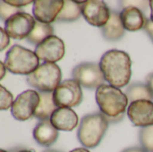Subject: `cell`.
Here are the masks:
<instances>
[{
  "mask_svg": "<svg viewBox=\"0 0 153 152\" xmlns=\"http://www.w3.org/2000/svg\"><path fill=\"white\" fill-rule=\"evenodd\" d=\"M50 122L58 131L71 132L78 125L79 118L72 108H58L51 116Z\"/></svg>",
  "mask_w": 153,
  "mask_h": 152,
  "instance_id": "14",
  "label": "cell"
},
{
  "mask_svg": "<svg viewBox=\"0 0 153 152\" xmlns=\"http://www.w3.org/2000/svg\"><path fill=\"white\" fill-rule=\"evenodd\" d=\"M108 124L106 116L100 112L84 116L81 120L77 132L80 143L86 149L96 148L102 141Z\"/></svg>",
  "mask_w": 153,
  "mask_h": 152,
  "instance_id": "2",
  "label": "cell"
},
{
  "mask_svg": "<svg viewBox=\"0 0 153 152\" xmlns=\"http://www.w3.org/2000/svg\"><path fill=\"white\" fill-rule=\"evenodd\" d=\"M36 19L30 14L20 12L10 17L4 22V30L13 39L22 40L27 39L34 29Z\"/></svg>",
  "mask_w": 153,
  "mask_h": 152,
  "instance_id": "9",
  "label": "cell"
},
{
  "mask_svg": "<svg viewBox=\"0 0 153 152\" xmlns=\"http://www.w3.org/2000/svg\"><path fill=\"white\" fill-rule=\"evenodd\" d=\"M53 99L57 108H71L82 101L81 85L74 79L62 82L53 91Z\"/></svg>",
  "mask_w": 153,
  "mask_h": 152,
  "instance_id": "6",
  "label": "cell"
},
{
  "mask_svg": "<svg viewBox=\"0 0 153 152\" xmlns=\"http://www.w3.org/2000/svg\"><path fill=\"white\" fill-rule=\"evenodd\" d=\"M130 121L139 127L153 125V102L152 100H137L132 102L127 108Z\"/></svg>",
  "mask_w": 153,
  "mask_h": 152,
  "instance_id": "12",
  "label": "cell"
},
{
  "mask_svg": "<svg viewBox=\"0 0 153 152\" xmlns=\"http://www.w3.org/2000/svg\"><path fill=\"white\" fill-rule=\"evenodd\" d=\"M0 152H8V151H4V150H1Z\"/></svg>",
  "mask_w": 153,
  "mask_h": 152,
  "instance_id": "37",
  "label": "cell"
},
{
  "mask_svg": "<svg viewBox=\"0 0 153 152\" xmlns=\"http://www.w3.org/2000/svg\"><path fill=\"white\" fill-rule=\"evenodd\" d=\"M5 2L11 5L14 6V7H17V8H20L22 6H26L28 4L34 3V1H31V0H26V1H23V0H6Z\"/></svg>",
  "mask_w": 153,
  "mask_h": 152,
  "instance_id": "27",
  "label": "cell"
},
{
  "mask_svg": "<svg viewBox=\"0 0 153 152\" xmlns=\"http://www.w3.org/2000/svg\"><path fill=\"white\" fill-rule=\"evenodd\" d=\"M122 152H147L145 150H143V148H139V147H131V148H127L126 150H124Z\"/></svg>",
  "mask_w": 153,
  "mask_h": 152,
  "instance_id": "31",
  "label": "cell"
},
{
  "mask_svg": "<svg viewBox=\"0 0 153 152\" xmlns=\"http://www.w3.org/2000/svg\"><path fill=\"white\" fill-rule=\"evenodd\" d=\"M139 141L143 150L147 152H153V125L140 130Z\"/></svg>",
  "mask_w": 153,
  "mask_h": 152,
  "instance_id": "22",
  "label": "cell"
},
{
  "mask_svg": "<svg viewBox=\"0 0 153 152\" xmlns=\"http://www.w3.org/2000/svg\"><path fill=\"white\" fill-rule=\"evenodd\" d=\"M22 12L20 10V8L14 7L9 4H7L5 1H0V17L2 21H4V22L13 15Z\"/></svg>",
  "mask_w": 153,
  "mask_h": 152,
  "instance_id": "23",
  "label": "cell"
},
{
  "mask_svg": "<svg viewBox=\"0 0 153 152\" xmlns=\"http://www.w3.org/2000/svg\"><path fill=\"white\" fill-rule=\"evenodd\" d=\"M61 79L62 72L56 64L44 63L27 76V82L39 92H53L61 83Z\"/></svg>",
  "mask_w": 153,
  "mask_h": 152,
  "instance_id": "5",
  "label": "cell"
},
{
  "mask_svg": "<svg viewBox=\"0 0 153 152\" xmlns=\"http://www.w3.org/2000/svg\"><path fill=\"white\" fill-rule=\"evenodd\" d=\"M99 65L105 81L109 85L119 89L129 83L132 61L126 52L117 49L108 50L102 56Z\"/></svg>",
  "mask_w": 153,
  "mask_h": 152,
  "instance_id": "1",
  "label": "cell"
},
{
  "mask_svg": "<svg viewBox=\"0 0 153 152\" xmlns=\"http://www.w3.org/2000/svg\"><path fill=\"white\" fill-rule=\"evenodd\" d=\"M103 37L108 41H117L125 35V28L122 23L120 13L111 10L108 22L101 28Z\"/></svg>",
  "mask_w": 153,
  "mask_h": 152,
  "instance_id": "17",
  "label": "cell"
},
{
  "mask_svg": "<svg viewBox=\"0 0 153 152\" xmlns=\"http://www.w3.org/2000/svg\"><path fill=\"white\" fill-rule=\"evenodd\" d=\"M35 54L39 59L46 63L56 64L65 56V46L60 38L53 35L36 46Z\"/></svg>",
  "mask_w": 153,
  "mask_h": 152,
  "instance_id": "11",
  "label": "cell"
},
{
  "mask_svg": "<svg viewBox=\"0 0 153 152\" xmlns=\"http://www.w3.org/2000/svg\"><path fill=\"white\" fill-rule=\"evenodd\" d=\"M120 18L125 30L129 31H136L144 29L148 21L142 10L131 5L122 9Z\"/></svg>",
  "mask_w": 153,
  "mask_h": 152,
  "instance_id": "15",
  "label": "cell"
},
{
  "mask_svg": "<svg viewBox=\"0 0 153 152\" xmlns=\"http://www.w3.org/2000/svg\"><path fill=\"white\" fill-rule=\"evenodd\" d=\"M124 116H125V114H121V115H119L117 116H115V117H108V116H106V117H107V120H108V123L114 124V123H118V122L122 121L123 118H124Z\"/></svg>",
  "mask_w": 153,
  "mask_h": 152,
  "instance_id": "30",
  "label": "cell"
},
{
  "mask_svg": "<svg viewBox=\"0 0 153 152\" xmlns=\"http://www.w3.org/2000/svg\"><path fill=\"white\" fill-rule=\"evenodd\" d=\"M1 91V99H0V109L1 110H7L12 108L13 103V97L12 93L6 90L3 85L0 86Z\"/></svg>",
  "mask_w": 153,
  "mask_h": 152,
  "instance_id": "24",
  "label": "cell"
},
{
  "mask_svg": "<svg viewBox=\"0 0 153 152\" xmlns=\"http://www.w3.org/2000/svg\"><path fill=\"white\" fill-rule=\"evenodd\" d=\"M70 152H90V151L87 150L86 148H77V149H74Z\"/></svg>",
  "mask_w": 153,
  "mask_h": 152,
  "instance_id": "33",
  "label": "cell"
},
{
  "mask_svg": "<svg viewBox=\"0 0 153 152\" xmlns=\"http://www.w3.org/2000/svg\"><path fill=\"white\" fill-rule=\"evenodd\" d=\"M39 104L35 111L34 116L40 121L50 120L53 113L58 108L53 99V92H39Z\"/></svg>",
  "mask_w": 153,
  "mask_h": 152,
  "instance_id": "18",
  "label": "cell"
},
{
  "mask_svg": "<svg viewBox=\"0 0 153 152\" xmlns=\"http://www.w3.org/2000/svg\"><path fill=\"white\" fill-rule=\"evenodd\" d=\"M72 76L81 86L89 90H97L105 82L100 65L91 62L77 65L72 71Z\"/></svg>",
  "mask_w": 153,
  "mask_h": 152,
  "instance_id": "7",
  "label": "cell"
},
{
  "mask_svg": "<svg viewBox=\"0 0 153 152\" xmlns=\"http://www.w3.org/2000/svg\"><path fill=\"white\" fill-rule=\"evenodd\" d=\"M39 94L36 90H28L14 99L11 108L13 116L18 121H26L34 116L39 104Z\"/></svg>",
  "mask_w": 153,
  "mask_h": 152,
  "instance_id": "8",
  "label": "cell"
},
{
  "mask_svg": "<svg viewBox=\"0 0 153 152\" xmlns=\"http://www.w3.org/2000/svg\"><path fill=\"white\" fill-rule=\"evenodd\" d=\"M150 7H151V10H152V13H151V20L153 22V0L150 1Z\"/></svg>",
  "mask_w": 153,
  "mask_h": 152,
  "instance_id": "34",
  "label": "cell"
},
{
  "mask_svg": "<svg viewBox=\"0 0 153 152\" xmlns=\"http://www.w3.org/2000/svg\"><path fill=\"white\" fill-rule=\"evenodd\" d=\"M119 4H121V6H123V8L131 5L137 7L143 11L150 5V1H120Z\"/></svg>",
  "mask_w": 153,
  "mask_h": 152,
  "instance_id": "25",
  "label": "cell"
},
{
  "mask_svg": "<svg viewBox=\"0 0 153 152\" xmlns=\"http://www.w3.org/2000/svg\"><path fill=\"white\" fill-rule=\"evenodd\" d=\"M0 31H1V47H0V50L3 51L4 49H5L10 45V37L5 32L4 29L1 28Z\"/></svg>",
  "mask_w": 153,
  "mask_h": 152,
  "instance_id": "26",
  "label": "cell"
},
{
  "mask_svg": "<svg viewBox=\"0 0 153 152\" xmlns=\"http://www.w3.org/2000/svg\"><path fill=\"white\" fill-rule=\"evenodd\" d=\"M17 152H35V151H31V150H20V151H18Z\"/></svg>",
  "mask_w": 153,
  "mask_h": 152,
  "instance_id": "35",
  "label": "cell"
},
{
  "mask_svg": "<svg viewBox=\"0 0 153 152\" xmlns=\"http://www.w3.org/2000/svg\"><path fill=\"white\" fill-rule=\"evenodd\" d=\"M0 65H1V72H2V73H1V77H0V80H2V79L4 77L5 71H6V67H5V65H4V62H1V63H0Z\"/></svg>",
  "mask_w": 153,
  "mask_h": 152,
  "instance_id": "32",
  "label": "cell"
},
{
  "mask_svg": "<svg viewBox=\"0 0 153 152\" xmlns=\"http://www.w3.org/2000/svg\"><path fill=\"white\" fill-rule=\"evenodd\" d=\"M43 152H61V151H56V150H46V151H44Z\"/></svg>",
  "mask_w": 153,
  "mask_h": 152,
  "instance_id": "36",
  "label": "cell"
},
{
  "mask_svg": "<svg viewBox=\"0 0 153 152\" xmlns=\"http://www.w3.org/2000/svg\"><path fill=\"white\" fill-rule=\"evenodd\" d=\"M144 30L146 31V33L148 34V36L151 38L152 41L153 42V22H152L151 19H148L147 23L144 27Z\"/></svg>",
  "mask_w": 153,
  "mask_h": 152,
  "instance_id": "28",
  "label": "cell"
},
{
  "mask_svg": "<svg viewBox=\"0 0 153 152\" xmlns=\"http://www.w3.org/2000/svg\"><path fill=\"white\" fill-rule=\"evenodd\" d=\"M53 33H54V29L50 24L41 23L36 21L34 29L27 38V40L30 44L38 46L47 38L53 36Z\"/></svg>",
  "mask_w": 153,
  "mask_h": 152,
  "instance_id": "21",
  "label": "cell"
},
{
  "mask_svg": "<svg viewBox=\"0 0 153 152\" xmlns=\"http://www.w3.org/2000/svg\"><path fill=\"white\" fill-rule=\"evenodd\" d=\"M111 10L104 1L88 0L82 4V13L86 22L95 27L102 28L110 18Z\"/></svg>",
  "mask_w": 153,
  "mask_h": 152,
  "instance_id": "10",
  "label": "cell"
},
{
  "mask_svg": "<svg viewBox=\"0 0 153 152\" xmlns=\"http://www.w3.org/2000/svg\"><path fill=\"white\" fill-rule=\"evenodd\" d=\"M4 63L10 73L22 75H30L39 66L35 52L19 45L13 46L7 51Z\"/></svg>",
  "mask_w": 153,
  "mask_h": 152,
  "instance_id": "4",
  "label": "cell"
},
{
  "mask_svg": "<svg viewBox=\"0 0 153 152\" xmlns=\"http://www.w3.org/2000/svg\"><path fill=\"white\" fill-rule=\"evenodd\" d=\"M59 133L50 120L40 121L33 130V138L38 144L43 147H50L58 139Z\"/></svg>",
  "mask_w": 153,
  "mask_h": 152,
  "instance_id": "16",
  "label": "cell"
},
{
  "mask_svg": "<svg viewBox=\"0 0 153 152\" xmlns=\"http://www.w3.org/2000/svg\"><path fill=\"white\" fill-rule=\"evenodd\" d=\"M63 6V0H36L32 7L33 16L41 23L50 24L56 20Z\"/></svg>",
  "mask_w": 153,
  "mask_h": 152,
  "instance_id": "13",
  "label": "cell"
},
{
  "mask_svg": "<svg viewBox=\"0 0 153 152\" xmlns=\"http://www.w3.org/2000/svg\"><path fill=\"white\" fill-rule=\"evenodd\" d=\"M82 14V4H76L75 1L65 0L64 1V6L56 21L66 22H74L77 21Z\"/></svg>",
  "mask_w": 153,
  "mask_h": 152,
  "instance_id": "20",
  "label": "cell"
},
{
  "mask_svg": "<svg viewBox=\"0 0 153 152\" xmlns=\"http://www.w3.org/2000/svg\"><path fill=\"white\" fill-rule=\"evenodd\" d=\"M125 94L132 103L137 100H152L153 96L147 86L143 82H132L126 89Z\"/></svg>",
  "mask_w": 153,
  "mask_h": 152,
  "instance_id": "19",
  "label": "cell"
},
{
  "mask_svg": "<svg viewBox=\"0 0 153 152\" xmlns=\"http://www.w3.org/2000/svg\"><path fill=\"white\" fill-rule=\"evenodd\" d=\"M95 98L101 113L108 117L125 114L129 101L120 89L108 84H103L97 89Z\"/></svg>",
  "mask_w": 153,
  "mask_h": 152,
  "instance_id": "3",
  "label": "cell"
},
{
  "mask_svg": "<svg viewBox=\"0 0 153 152\" xmlns=\"http://www.w3.org/2000/svg\"><path fill=\"white\" fill-rule=\"evenodd\" d=\"M146 84L149 87L152 94L153 96V73H150L147 77H146Z\"/></svg>",
  "mask_w": 153,
  "mask_h": 152,
  "instance_id": "29",
  "label": "cell"
}]
</instances>
